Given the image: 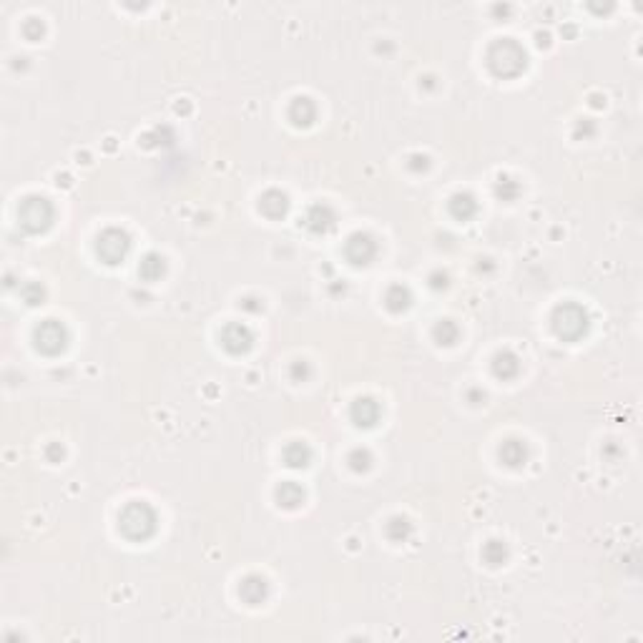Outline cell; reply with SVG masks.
<instances>
[{
	"mask_svg": "<svg viewBox=\"0 0 643 643\" xmlns=\"http://www.w3.org/2000/svg\"><path fill=\"white\" fill-rule=\"evenodd\" d=\"M118 525H121V533L131 540H146L153 535L156 530V513L148 508L146 502H131L126 505L118 518Z\"/></svg>",
	"mask_w": 643,
	"mask_h": 643,
	"instance_id": "obj_1",
	"label": "cell"
},
{
	"mask_svg": "<svg viewBox=\"0 0 643 643\" xmlns=\"http://www.w3.org/2000/svg\"><path fill=\"white\" fill-rule=\"evenodd\" d=\"M304 227L314 234L330 232V229L334 227V214H332V209L325 206V204L312 206L309 209V214H306V219H304Z\"/></svg>",
	"mask_w": 643,
	"mask_h": 643,
	"instance_id": "obj_9",
	"label": "cell"
},
{
	"mask_svg": "<svg viewBox=\"0 0 643 643\" xmlns=\"http://www.w3.org/2000/svg\"><path fill=\"white\" fill-rule=\"evenodd\" d=\"M387 306L393 309V312H400V309H404V306L410 304V295H407V289L402 287H393L390 292H387Z\"/></svg>",
	"mask_w": 643,
	"mask_h": 643,
	"instance_id": "obj_20",
	"label": "cell"
},
{
	"mask_svg": "<svg viewBox=\"0 0 643 643\" xmlns=\"http://www.w3.org/2000/svg\"><path fill=\"white\" fill-rule=\"evenodd\" d=\"M515 372H518V360H515L513 355L502 352V355L495 357V374L497 377H513Z\"/></svg>",
	"mask_w": 643,
	"mask_h": 643,
	"instance_id": "obj_19",
	"label": "cell"
},
{
	"mask_svg": "<svg viewBox=\"0 0 643 643\" xmlns=\"http://www.w3.org/2000/svg\"><path fill=\"white\" fill-rule=\"evenodd\" d=\"M588 327V319L586 312L576 304H563L556 309V317H553V330H556L558 337L563 339H578Z\"/></svg>",
	"mask_w": 643,
	"mask_h": 643,
	"instance_id": "obj_4",
	"label": "cell"
},
{
	"mask_svg": "<svg viewBox=\"0 0 643 643\" xmlns=\"http://www.w3.org/2000/svg\"><path fill=\"white\" fill-rule=\"evenodd\" d=\"M377 417H380V407H377L374 400L365 397V400H357V402L352 404V420H355L357 425L369 428V425L377 423Z\"/></svg>",
	"mask_w": 643,
	"mask_h": 643,
	"instance_id": "obj_10",
	"label": "cell"
},
{
	"mask_svg": "<svg viewBox=\"0 0 643 643\" xmlns=\"http://www.w3.org/2000/svg\"><path fill=\"white\" fill-rule=\"evenodd\" d=\"M66 327L61 325V322H53V319H48V322H43V325L36 330V347L41 349V352H45V355H58L63 347H66Z\"/></svg>",
	"mask_w": 643,
	"mask_h": 643,
	"instance_id": "obj_6",
	"label": "cell"
},
{
	"mask_svg": "<svg viewBox=\"0 0 643 643\" xmlns=\"http://www.w3.org/2000/svg\"><path fill=\"white\" fill-rule=\"evenodd\" d=\"M239 593H241V598L249 603V606H257V603H262V600L267 598V583H264V578L251 576V578H246V581L241 583Z\"/></svg>",
	"mask_w": 643,
	"mask_h": 643,
	"instance_id": "obj_12",
	"label": "cell"
},
{
	"mask_svg": "<svg viewBox=\"0 0 643 643\" xmlns=\"http://www.w3.org/2000/svg\"><path fill=\"white\" fill-rule=\"evenodd\" d=\"M259 209H262L267 216H271V219H279V216L287 214L289 202L282 191H267L262 197V202H259Z\"/></svg>",
	"mask_w": 643,
	"mask_h": 643,
	"instance_id": "obj_11",
	"label": "cell"
},
{
	"mask_svg": "<svg viewBox=\"0 0 643 643\" xmlns=\"http://www.w3.org/2000/svg\"><path fill=\"white\" fill-rule=\"evenodd\" d=\"M221 344H224L232 355L246 352V349L251 347V332L241 325H229L227 330L221 332Z\"/></svg>",
	"mask_w": 643,
	"mask_h": 643,
	"instance_id": "obj_8",
	"label": "cell"
},
{
	"mask_svg": "<svg viewBox=\"0 0 643 643\" xmlns=\"http://www.w3.org/2000/svg\"><path fill=\"white\" fill-rule=\"evenodd\" d=\"M347 259L355 264H367L369 259L374 257V251H377V246H374V241L369 239L367 234H355L352 239L347 241Z\"/></svg>",
	"mask_w": 643,
	"mask_h": 643,
	"instance_id": "obj_7",
	"label": "cell"
},
{
	"mask_svg": "<svg viewBox=\"0 0 643 643\" xmlns=\"http://www.w3.org/2000/svg\"><path fill=\"white\" fill-rule=\"evenodd\" d=\"M276 497H279V502H282L284 508H297L302 500H304V493H302V488L297 483H284L279 490H276Z\"/></svg>",
	"mask_w": 643,
	"mask_h": 643,
	"instance_id": "obj_14",
	"label": "cell"
},
{
	"mask_svg": "<svg viewBox=\"0 0 643 643\" xmlns=\"http://www.w3.org/2000/svg\"><path fill=\"white\" fill-rule=\"evenodd\" d=\"M450 209H453V214L458 216V219L465 221L478 211V204L472 202V197H467V194H458V197L450 202Z\"/></svg>",
	"mask_w": 643,
	"mask_h": 643,
	"instance_id": "obj_16",
	"label": "cell"
},
{
	"mask_svg": "<svg viewBox=\"0 0 643 643\" xmlns=\"http://www.w3.org/2000/svg\"><path fill=\"white\" fill-rule=\"evenodd\" d=\"M25 299H28V304H38V302L43 299V289L36 287V284H28V287L23 289Z\"/></svg>",
	"mask_w": 643,
	"mask_h": 643,
	"instance_id": "obj_22",
	"label": "cell"
},
{
	"mask_svg": "<svg viewBox=\"0 0 643 643\" xmlns=\"http://www.w3.org/2000/svg\"><path fill=\"white\" fill-rule=\"evenodd\" d=\"M314 104L309 99H297L292 104V111H289V118L297 123V126H309L314 121Z\"/></svg>",
	"mask_w": 643,
	"mask_h": 643,
	"instance_id": "obj_13",
	"label": "cell"
},
{
	"mask_svg": "<svg viewBox=\"0 0 643 643\" xmlns=\"http://www.w3.org/2000/svg\"><path fill=\"white\" fill-rule=\"evenodd\" d=\"M139 271H141L143 279L153 282V279H159V276L164 274V259H161L159 254H148L141 262V267H139Z\"/></svg>",
	"mask_w": 643,
	"mask_h": 643,
	"instance_id": "obj_17",
	"label": "cell"
},
{
	"mask_svg": "<svg viewBox=\"0 0 643 643\" xmlns=\"http://www.w3.org/2000/svg\"><path fill=\"white\" fill-rule=\"evenodd\" d=\"M500 458L508 462V465H521L523 460H525V447L521 445L518 440H510V442H505V445L500 447Z\"/></svg>",
	"mask_w": 643,
	"mask_h": 643,
	"instance_id": "obj_18",
	"label": "cell"
},
{
	"mask_svg": "<svg viewBox=\"0 0 643 643\" xmlns=\"http://www.w3.org/2000/svg\"><path fill=\"white\" fill-rule=\"evenodd\" d=\"M488 63H490L493 73L508 78V76H518L525 68V53L513 41H500L488 53Z\"/></svg>",
	"mask_w": 643,
	"mask_h": 643,
	"instance_id": "obj_2",
	"label": "cell"
},
{
	"mask_svg": "<svg viewBox=\"0 0 643 643\" xmlns=\"http://www.w3.org/2000/svg\"><path fill=\"white\" fill-rule=\"evenodd\" d=\"M53 221V206L43 197H31L20 204V224L25 232L38 234L45 232Z\"/></svg>",
	"mask_w": 643,
	"mask_h": 643,
	"instance_id": "obj_3",
	"label": "cell"
},
{
	"mask_svg": "<svg viewBox=\"0 0 643 643\" xmlns=\"http://www.w3.org/2000/svg\"><path fill=\"white\" fill-rule=\"evenodd\" d=\"M435 334L442 344H453L455 339H458V327H455L453 322H442V325L435 330Z\"/></svg>",
	"mask_w": 643,
	"mask_h": 643,
	"instance_id": "obj_21",
	"label": "cell"
},
{
	"mask_svg": "<svg viewBox=\"0 0 643 643\" xmlns=\"http://www.w3.org/2000/svg\"><path fill=\"white\" fill-rule=\"evenodd\" d=\"M309 458H312V453H309V447L302 445V442H295V445H289L287 450H284V460H287L289 467H304L306 462H309Z\"/></svg>",
	"mask_w": 643,
	"mask_h": 643,
	"instance_id": "obj_15",
	"label": "cell"
},
{
	"mask_svg": "<svg viewBox=\"0 0 643 643\" xmlns=\"http://www.w3.org/2000/svg\"><path fill=\"white\" fill-rule=\"evenodd\" d=\"M99 257L104 259L106 264H118L126 259V254H129L131 249V239L129 234L121 232V229H108V232H104L99 236Z\"/></svg>",
	"mask_w": 643,
	"mask_h": 643,
	"instance_id": "obj_5",
	"label": "cell"
}]
</instances>
